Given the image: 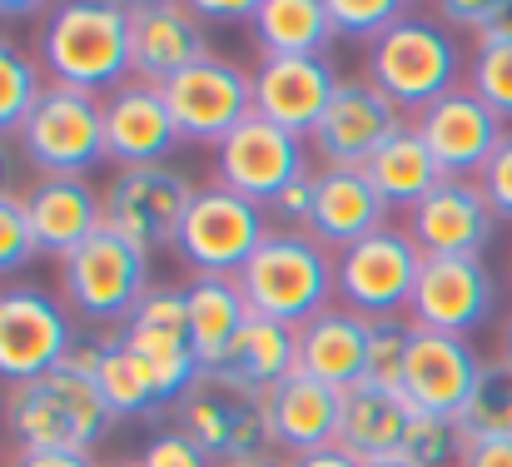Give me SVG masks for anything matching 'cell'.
Instances as JSON below:
<instances>
[{
  "mask_svg": "<svg viewBox=\"0 0 512 467\" xmlns=\"http://www.w3.org/2000/svg\"><path fill=\"white\" fill-rule=\"evenodd\" d=\"M403 15L398 0H329V25L339 40H378Z\"/></svg>",
  "mask_w": 512,
  "mask_h": 467,
  "instance_id": "38",
  "label": "cell"
},
{
  "mask_svg": "<svg viewBox=\"0 0 512 467\" xmlns=\"http://www.w3.org/2000/svg\"><path fill=\"white\" fill-rule=\"evenodd\" d=\"M363 467H408V463H403V458L393 453V458H373V463H363Z\"/></svg>",
  "mask_w": 512,
  "mask_h": 467,
  "instance_id": "51",
  "label": "cell"
},
{
  "mask_svg": "<svg viewBox=\"0 0 512 467\" xmlns=\"http://www.w3.org/2000/svg\"><path fill=\"white\" fill-rule=\"evenodd\" d=\"M40 70L50 85L85 95H110L130 75V5L115 0H65L45 15L35 35Z\"/></svg>",
  "mask_w": 512,
  "mask_h": 467,
  "instance_id": "1",
  "label": "cell"
},
{
  "mask_svg": "<svg viewBox=\"0 0 512 467\" xmlns=\"http://www.w3.org/2000/svg\"><path fill=\"white\" fill-rule=\"evenodd\" d=\"M458 433L463 443H478V438H512V368L498 363H483V378L458 418Z\"/></svg>",
  "mask_w": 512,
  "mask_h": 467,
  "instance_id": "35",
  "label": "cell"
},
{
  "mask_svg": "<svg viewBox=\"0 0 512 467\" xmlns=\"http://www.w3.org/2000/svg\"><path fill=\"white\" fill-rule=\"evenodd\" d=\"M468 90H473L498 120H512V20L503 30L473 40V55H468Z\"/></svg>",
  "mask_w": 512,
  "mask_h": 467,
  "instance_id": "34",
  "label": "cell"
},
{
  "mask_svg": "<svg viewBox=\"0 0 512 467\" xmlns=\"http://www.w3.org/2000/svg\"><path fill=\"white\" fill-rule=\"evenodd\" d=\"M289 229H309V214H314V174H304V179H294L274 204H269Z\"/></svg>",
  "mask_w": 512,
  "mask_h": 467,
  "instance_id": "44",
  "label": "cell"
},
{
  "mask_svg": "<svg viewBox=\"0 0 512 467\" xmlns=\"http://www.w3.org/2000/svg\"><path fill=\"white\" fill-rule=\"evenodd\" d=\"M15 159H20V150H10V140L0 135V199L5 194H20L15 189Z\"/></svg>",
  "mask_w": 512,
  "mask_h": 467,
  "instance_id": "49",
  "label": "cell"
},
{
  "mask_svg": "<svg viewBox=\"0 0 512 467\" xmlns=\"http://www.w3.org/2000/svg\"><path fill=\"white\" fill-rule=\"evenodd\" d=\"M398 130H403V110L378 85L343 80L324 110V120L309 135V150L324 159V169H363Z\"/></svg>",
  "mask_w": 512,
  "mask_h": 467,
  "instance_id": "14",
  "label": "cell"
},
{
  "mask_svg": "<svg viewBox=\"0 0 512 467\" xmlns=\"http://www.w3.org/2000/svg\"><path fill=\"white\" fill-rule=\"evenodd\" d=\"M130 323H145V328H165V333H184V338H189V299H184V289H165V284H150V294L140 299V309L130 313Z\"/></svg>",
  "mask_w": 512,
  "mask_h": 467,
  "instance_id": "41",
  "label": "cell"
},
{
  "mask_svg": "<svg viewBox=\"0 0 512 467\" xmlns=\"http://www.w3.org/2000/svg\"><path fill=\"white\" fill-rule=\"evenodd\" d=\"M378 229H388V199L363 169H314V214L304 234L324 249H348Z\"/></svg>",
  "mask_w": 512,
  "mask_h": 467,
  "instance_id": "23",
  "label": "cell"
},
{
  "mask_svg": "<svg viewBox=\"0 0 512 467\" xmlns=\"http://www.w3.org/2000/svg\"><path fill=\"white\" fill-rule=\"evenodd\" d=\"M45 95V70L40 60H30L10 35H0V135H20L30 110L40 105Z\"/></svg>",
  "mask_w": 512,
  "mask_h": 467,
  "instance_id": "33",
  "label": "cell"
},
{
  "mask_svg": "<svg viewBox=\"0 0 512 467\" xmlns=\"http://www.w3.org/2000/svg\"><path fill=\"white\" fill-rule=\"evenodd\" d=\"M343 80L324 55H264L254 70V115L309 140Z\"/></svg>",
  "mask_w": 512,
  "mask_h": 467,
  "instance_id": "17",
  "label": "cell"
},
{
  "mask_svg": "<svg viewBox=\"0 0 512 467\" xmlns=\"http://www.w3.org/2000/svg\"><path fill=\"white\" fill-rule=\"evenodd\" d=\"M30 259H40L35 234H30V214H25V189L0 199V279L20 274Z\"/></svg>",
  "mask_w": 512,
  "mask_h": 467,
  "instance_id": "39",
  "label": "cell"
},
{
  "mask_svg": "<svg viewBox=\"0 0 512 467\" xmlns=\"http://www.w3.org/2000/svg\"><path fill=\"white\" fill-rule=\"evenodd\" d=\"M493 229L498 214L483 199L478 179H443L418 209H408V239L423 259H483Z\"/></svg>",
  "mask_w": 512,
  "mask_h": 467,
  "instance_id": "15",
  "label": "cell"
},
{
  "mask_svg": "<svg viewBox=\"0 0 512 467\" xmlns=\"http://www.w3.org/2000/svg\"><path fill=\"white\" fill-rule=\"evenodd\" d=\"M363 174H368L373 189L388 199V209H418V204L443 184V169H438V159L428 155L418 125H403L378 155L363 164Z\"/></svg>",
  "mask_w": 512,
  "mask_h": 467,
  "instance_id": "29",
  "label": "cell"
},
{
  "mask_svg": "<svg viewBox=\"0 0 512 467\" xmlns=\"http://www.w3.org/2000/svg\"><path fill=\"white\" fill-rule=\"evenodd\" d=\"M418 135H423L428 155L438 159L443 179H478L508 130L468 85H458L453 95H443L438 105H428L418 115Z\"/></svg>",
  "mask_w": 512,
  "mask_h": 467,
  "instance_id": "20",
  "label": "cell"
},
{
  "mask_svg": "<svg viewBox=\"0 0 512 467\" xmlns=\"http://www.w3.org/2000/svg\"><path fill=\"white\" fill-rule=\"evenodd\" d=\"M189 10H194L204 25H234V20L254 25V10H259V0H189Z\"/></svg>",
  "mask_w": 512,
  "mask_h": 467,
  "instance_id": "45",
  "label": "cell"
},
{
  "mask_svg": "<svg viewBox=\"0 0 512 467\" xmlns=\"http://www.w3.org/2000/svg\"><path fill=\"white\" fill-rule=\"evenodd\" d=\"M110 467H140V463H110Z\"/></svg>",
  "mask_w": 512,
  "mask_h": 467,
  "instance_id": "53",
  "label": "cell"
},
{
  "mask_svg": "<svg viewBox=\"0 0 512 467\" xmlns=\"http://www.w3.org/2000/svg\"><path fill=\"white\" fill-rule=\"evenodd\" d=\"M423 274V254L408 229H378L334 254V289L358 318H403Z\"/></svg>",
  "mask_w": 512,
  "mask_h": 467,
  "instance_id": "8",
  "label": "cell"
},
{
  "mask_svg": "<svg viewBox=\"0 0 512 467\" xmlns=\"http://www.w3.org/2000/svg\"><path fill=\"white\" fill-rule=\"evenodd\" d=\"M214 373L224 383H239V388H254V393H274L289 373H299V338H294L289 323L249 313V323L239 328L234 348L224 353V363Z\"/></svg>",
  "mask_w": 512,
  "mask_h": 467,
  "instance_id": "27",
  "label": "cell"
},
{
  "mask_svg": "<svg viewBox=\"0 0 512 467\" xmlns=\"http://www.w3.org/2000/svg\"><path fill=\"white\" fill-rule=\"evenodd\" d=\"M100 194H105V224L150 254L179 239V224L199 189L174 164H135L115 169V179Z\"/></svg>",
  "mask_w": 512,
  "mask_h": 467,
  "instance_id": "11",
  "label": "cell"
},
{
  "mask_svg": "<svg viewBox=\"0 0 512 467\" xmlns=\"http://www.w3.org/2000/svg\"><path fill=\"white\" fill-rule=\"evenodd\" d=\"M100 105H105V159H115L120 169L165 164V155L179 145V130H174V115L160 85L125 80Z\"/></svg>",
  "mask_w": 512,
  "mask_h": 467,
  "instance_id": "21",
  "label": "cell"
},
{
  "mask_svg": "<svg viewBox=\"0 0 512 467\" xmlns=\"http://www.w3.org/2000/svg\"><path fill=\"white\" fill-rule=\"evenodd\" d=\"M229 467H284L279 458H264V463H229Z\"/></svg>",
  "mask_w": 512,
  "mask_h": 467,
  "instance_id": "52",
  "label": "cell"
},
{
  "mask_svg": "<svg viewBox=\"0 0 512 467\" xmlns=\"http://www.w3.org/2000/svg\"><path fill=\"white\" fill-rule=\"evenodd\" d=\"M120 338H125V348H130L135 368L145 373V383L155 388V398H160L165 408L179 403V398L204 378V368H199V358H194V348H189V338H184V333L145 328V323H125V328H120Z\"/></svg>",
  "mask_w": 512,
  "mask_h": 467,
  "instance_id": "30",
  "label": "cell"
},
{
  "mask_svg": "<svg viewBox=\"0 0 512 467\" xmlns=\"http://www.w3.org/2000/svg\"><path fill=\"white\" fill-rule=\"evenodd\" d=\"M463 448H468V443H463L458 423H448V418H428V413H413L398 458H403L408 467H458L463 463Z\"/></svg>",
  "mask_w": 512,
  "mask_h": 467,
  "instance_id": "37",
  "label": "cell"
},
{
  "mask_svg": "<svg viewBox=\"0 0 512 467\" xmlns=\"http://www.w3.org/2000/svg\"><path fill=\"white\" fill-rule=\"evenodd\" d=\"M363 80L378 85L398 110H418L423 115L428 105H438L443 95L458 90V80H463V50H458V40H453L448 25L403 10L368 45Z\"/></svg>",
  "mask_w": 512,
  "mask_h": 467,
  "instance_id": "3",
  "label": "cell"
},
{
  "mask_svg": "<svg viewBox=\"0 0 512 467\" xmlns=\"http://www.w3.org/2000/svg\"><path fill=\"white\" fill-rule=\"evenodd\" d=\"M95 388H100L105 408L115 413V423H125V418H155L165 408L155 398V388L145 383V373L135 368L120 328L105 333V338H95Z\"/></svg>",
  "mask_w": 512,
  "mask_h": 467,
  "instance_id": "32",
  "label": "cell"
},
{
  "mask_svg": "<svg viewBox=\"0 0 512 467\" xmlns=\"http://www.w3.org/2000/svg\"><path fill=\"white\" fill-rule=\"evenodd\" d=\"M75 343V323L60 299L30 284L0 289V383L20 388L30 378L55 373Z\"/></svg>",
  "mask_w": 512,
  "mask_h": 467,
  "instance_id": "12",
  "label": "cell"
},
{
  "mask_svg": "<svg viewBox=\"0 0 512 467\" xmlns=\"http://www.w3.org/2000/svg\"><path fill=\"white\" fill-rule=\"evenodd\" d=\"M25 214L35 249L45 259H70L90 234L105 229V194L90 179H35L25 189Z\"/></svg>",
  "mask_w": 512,
  "mask_h": 467,
  "instance_id": "22",
  "label": "cell"
},
{
  "mask_svg": "<svg viewBox=\"0 0 512 467\" xmlns=\"http://www.w3.org/2000/svg\"><path fill=\"white\" fill-rule=\"evenodd\" d=\"M339 403L329 383L309 378V373H289L274 393H269V423H274V443L289 458L319 453L339 443Z\"/></svg>",
  "mask_w": 512,
  "mask_h": 467,
  "instance_id": "24",
  "label": "cell"
},
{
  "mask_svg": "<svg viewBox=\"0 0 512 467\" xmlns=\"http://www.w3.org/2000/svg\"><path fill=\"white\" fill-rule=\"evenodd\" d=\"M478 189H483V199L493 204V214L512 224V130L503 135V145L493 150V159L483 164V174H478Z\"/></svg>",
  "mask_w": 512,
  "mask_h": 467,
  "instance_id": "43",
  "label": "cell"
},
{
  "mask_svg": "<svg viewBox=\"0 0 512 467\" xmlns=\"http://www.w3.org/2000/svg\"><path fill=\"white\" fill-rule=\"evenodd\" d=\"M458 467H512V438H478V443H468Z\"/></svg>",
  "mask_w": 512,
  "mask_h": 467,
  "instance_id": "46",
  "label": "cell"
},
{
  "mask_svg": "<svg viewBox=\"0 0 512 467\" xmlns=\"http://www.w3.org/2000/svg\"><path fill=\"white\" fill-rule=\"evenodd\" d=\"M234 284L244 289L249 309L259 318H274V323H289V328L334 309L329 294H339L329 249L304 229H269Z\"/></svg>",
  "mask_w": 512,
  "mask_h": 467,
  "instance_id": "4",
  "label": "cell"
},
{
  "mask_svg": "<svg viewBox=\"0 0 512 467\" xmlns=\"http://www.w3.org/2000/svg\"><path fill=\"white\" fill-rule=\"evenodd\" d=\"M165 90L179 140L189 145H224L249 115H254V75H244L224 55H204L189 70H179Z\"/></svg>",
  "mask_w": 512,
  "mask_h": 467,
  "instance_id": "10",
  "label": "cell"
},
{
  "mask_svg": "<svg viewBox=\"0 0 512 467\" xmlns=\"http://www.w3.org/2000/svg\"><path fill=\"white\" fill-rule=\"evenodd\" d=\"M264 234H269V224H264L259 204H249L244 194H234L224 184H204L179 224L174 254L199 279H239V269L254 259Z\"/></svg>",
  "mask_w": 512,
  "mask_h": 467,
  "instance_id": "9",
  "label": "cell"
},
{
  "mask_svg": "<svg viewBox=\"0 0 512 467\" xmlns=\"http://www.w3.org/2000/svg\"><path fill=\"white\" fill-rule=\"evenodd\" d=\"M299 338V373L329 383L334 393H348L353 383H363V363H368V318L348 309H324L309 323L294 328Z\"/></svg>",
  "mask_w": 512,
  "mask_h": 467,
  "instance_id": "25",
  "label": "cell"
},
{
  "mask_svg": "<svg viewBox=\"0 0 512 467\" xmlns=\"http://www.w3.org/2000/svg\"><path fill=\"white\" fill-rule=\"evenodd\" d=\"M408 343H413V323H408V318H368V363H363V383L388 388V393H403Z\"/></svg>",
  "mask_w": 512,
  "mask_h": 467,
  "instance_id": "36",
  "label": "cell"
},
{
  "mask_svg": "<svg viewBox=\"0 0 512 467\" xmlns=\"http://www.w3.org/2000/svg\"><path fill=\"white\" fill-rule=\"evenodd\" d=\"M110 423H115V413L105 408L95 378L70 363L10 388V398H5V438L15 448L90 453L110 433Z\"/></svg>",
  "mask_w": 512,
  "mask_h": 467,
  "instance_id": "2",
  "label": "cell"
},
{
  "mask_svg": "<svg viewBox=\"0 0 512 467\" xmlns=\"http://www.w3.org/2000/svg\"><path fill=\"white\" fill-rule=\"evenodd\" d=\"M249 30L264 55H324V45L339 40L329 25V0H259Z\"/></svg>",
  "mask_w": 512,
  "mask_h": 467,
  "instance_id": "31",
  "label": "cell"
},
{
  "mask_svg": "<svg viewBox=\"0 0 512 467\" xmlns=\"http://www.w3.org/2000/svg\"><path fill=\"white\" fill-rule=\"evenodd\" d=\"M438 20L448 30H468L473 40L478 35H493L512 20V0H443L438 5Z\"/></svg>",
  "mask_w": 512,
  "mask_h": 467,
  "instance_id": "40",
  "label": "cell"
},
{
  "mask_svg": "<svg viewBox=\"0 0 512 467\" xmlns=\"http://www.w3.org/2000/svg\"><path fill=\"white\" fill-rule=\"evenodd\" d=\"M10 467H95L90 453H50V448H15Z\"/></svg>",
  "mask_w": 512,
  "mask_h": 467,
  "instance_id": "47",
  "label": "cell"
},
{
  "mask_svg": "<svg viewBox=\"0 0 512 467\" xmlns=\"http://www.w3.org/2000/svg\"><path fill=\"white\" fill-rule=\"evenodd\" d=\"M498 304V284L483 259H423L408 323L428 333H453L468 338Z\"/></svg>",
  "mask_w": 512,
  "mask_h": 467,
  "instance_id": "18",
  "label": "cell"
},
{
  "mask_svg": "<svg viewBox=\"0 0 512 467\" xmlns=\"http://www.w3.org/2000/svg\"><path fill=\"white\" fill-rule=\"evenodd\" d=\"M174 428L194 438L214 467L229 463H264L279 453L274 423H269V393L224 383L219 373H204L179 403H174Z\"/></svg>",
  "mask_w": 512,
  "mask_h": 467,
  "instance_id": "5",
  "label": "cell"
},
{
  "mask_svg": "<svg viewBox=\"0 0 512 467\" xmlns=\"http://www.w3.org/2000/svg\"><path fill=\"white\" fill-rule=\"evenodd\" d=\"M209 55V25L184 0L130 5V75L145 85H170L179 70Z\"/></svg>",
  "mask_w": 512,
  "mask_h": 467,
  "instance_id": "19",
  "label": "cell"
},
{
  "mask_svg": "<svg viewBox=\"0 0 512 467\" xmlns=\"http://www.w3.org/2000/svg\"><path fill=\"white\" fill-rule=\"evenodd\" d=\"M140 467H214V458H209L194 438H184L179 428H170V433H155V438L145 443Z\"/></svg>",
  "mask_w": 512,
  "mask_h": 467,
  "instance_id": "42",
  "label": "cell"
},
{
  "mask_svg": "<svg viewBox=\"0 0 512 467\" xmlns=\"http://www.w3.org/2000/svg\"><path fill=\"white\" fill-rule=\"evenodd\" d=\"M503 363L512 368V318H508V328H503Z\"/></svg>",
  "mask_w": 512,
  "mask_h": 467,
  "instance_id": "50",
  "label": "cell"
},
{
  "mask_svg": "<svg viewBox=\"0 0 512 467\" xmlns=\"http://www.w3.org/2000/svg\"><path fill=\"white\" fill-rule=\"evenodd\" d=\"M408 423H413V403L403 393H388V388H373V383H353L339 403V448L353 453L358 463L393 458L403 448Z\"/></svg>",
  "mask_w": 512,
  "mask_h": 467,
  "instance_id": "26",
  "label": "cell"
},
{
  "mask_svg": "<svg viewBox=\"0 0 512 467\" xmlns=\"http://www.w3.org/2000/svg\"><path fill=\"white\" fill-rule=\"evenodd\" d=\"M478 378H483V358L473 353L468 338L413 328L408 368H403V398L413 403V413L458 423L473 388H478Z\"/></svg>",
  "mask_w": 512,
  "mask_h": 467,
  "instance_id": "16",
  "label": "cell"
},
{
  "mask_svg": "<svg viewBox=\"0 0 512 467\" xmlns=\"http://www.w3.org/2000/svg\"><path fill=\"white\" fill-rule=\"evenodd\" d=\"M150 294V254L115 234L110 224L90 234L70 259H60V304L90 323H130Z\"/></svg>",
  "mask_w": 512,
  "mask_h": 467,
  "instance_id": "6",
  "label": "cell"
},
{
  "mask_svg": "<svg viewBox=\"0 0 512 467\" xmlns=\"http://www.w3.org/2000/svg\"><path fill=\"white\" fill-rule=\"evenodd\" d=\"M284 467H363L353 453H343L339 443L334 448H319V453H304V458H289Z\"/></svg>",
  "mask_w": 512,
  "mask_h": 467,
  "instance_id": "48",
  "label": "cell"
},
{
  "mask_svg": "<svg viewBox=\"0 0 512 467\" xmlns=\"http://www.w3.org/2000/svg\"><path fill=\"white\" fill-rule=\"evenodd\" d=\"M15 140L35 179H85V169L105 159V105L85 90L45 85Z\"/></svg>",
  "mask_w": 512,
  "mask_h": 467,
  "instance_id": "7",
  "label": "cell"
},
{
  "mask_svg": "<svg viewBox=\"0 0 512 467\" xmlns=\"http://www.w3.org/2000/svg\"><path fill=\"white\" fill-rule=\"evenodd\" d=\"M184 299H189V348H194L199 368L214 373L254 309L234 279H194L184 289Z\"/></svg>",
  "mask_w": 512,
  "mask_h": 467,
  "instance_id": "28",
  "label": "cell"
},
{
  "mask_svg": "<svg viewBox=\"0 0 512 467\" xmlns=\"http://www.w3.org/2000/svg\"><path fill=\"white\" fill-rule=\"evenodd\" d=\"M214 169H219V184L244 194L249 204H274L294 179L314 174L309 155H304V140H294L289 130L249 115L219 150H214Z\"/></svg>",
  "mask_w": 512,
  "mask_h": 467,
  "instance_id": "13",
  "label": "cell"
}]
</instances>
